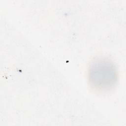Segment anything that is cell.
Instances as JSON below:
<instances>
[{
  "label": "cell",
  "instance_id": "6da1fadb",
  "mask_svg": "<svg viewBox=\"0 0 126 126\" xmlns=\"http://www.w3.org/2000/svg\"><path fill=\"white\" fill-rule=\"evenodd\" d=\"M118 75L114 63L110 59L103 57L93 59L87 70L90 86L98 93H106L112 90L117 84Z\"/></svg>",
  "mask_w": 126,
  "mask_h": 126
}]
</instances>
